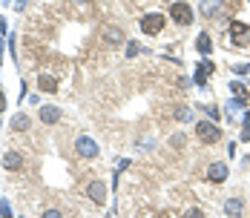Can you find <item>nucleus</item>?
I'll list each match as a JSON object with an SVG mask.
<instances>
[{
  "instance_id": "f3484780",
  "label": "nucleus",
  "mask_w": 250,
  "mask_h": 218,
  "mask_svg": "<svg viewBox=\"0 0 250 218\" xmlns=\"http://www.w3.org/2000/svg\"><path fill=\"white\" fill-rule=\"evenodd\" d=\"M135 55H141V46L138 43H129L126 46V58H135Z\"/></svg>"
},
{
  "instance_id": "f8f14e48",
  "label": "nucleus",
  "mask_w": 250,
  "mask_h": 218,
  "mask_svg": "<svg viewBox=\"0 0 250 218\" xmlns=\"http://www.w3.org/2000/svg\"><path fill=\"white\" fill-rule=\"evenodd\" d=\"M213 75V63L210 61H204V63H198V69H196V81L198 84H207V78Z\"/></svg>"
},
{
  "instance_id": "dca6fc26",
  "label": "nucleus",
  "mask_w": 250,
  "mask_h": 218,
  "mask_svg": "<svg viewBox=\"0 0 250 218\" xmlns=\"http://www.w3.org/2000/svg\"><path fill=\"white\" fill-rule=\"evenodd\" d=\"M121 40H124V34H121L118 29H107V43L115 46V43H121Z\"/></svg>"
},
{
  "instance_id": "0eeeda50",
  "label": "nucleus",
  "mask_w": 250,
  "mask_h": 218,
  "mask_svg": "<svg viewBox=\"0 0 250 218\" xmlns=\"http://www.w3.org/2000/svg\"><path fill=\"white\" fill-rule=\"evenodd\" d=\"M227 172H230V169H227V164H213V167H210V169H207V178H210V181H213V184H221V181H227Z\"/></svg>"
},
{
  "instance_id": "f03ea898",
  "label": "nucleus",
  "mask_w": 250,
  "mask_h": 218,
  "mask_svg": "<svg viewBox=\"0 0 250 218\" xmlns=\"http://www.w3.org/2000/svg\"><path fill=\"white\" fill-rule=\"evenodd\" d=\"M170 17H173L179 26H190V23H193V9H190L184 0H179V3L170 6Z\"/></svg>"
},
{
  "instance_id": "1a4fd4ad",
  "label": "nucleus",
  "mask_w": 250,
  "mask_h": 218,
  "mask_svg": "<svg viewBox=\"0 0 250 218\" xmlns=\"http://www.w3.org/2000/svg\"><path fill=\"white\" fill-rule=\"evenodd\" d=\"M20 167H23L20 152H6V155H3V169H12V172H15V169H20Z\"/></svg>"
},
{
  "instance_id": "f257e3e1",
  "label": "nucleus",
  "mask_w": 250,
  "mask_h": 218,
  "mask_svg": "<svg viewBox=\"0 0 250 218\" xmlns=\"http://www.w3.org/2000/svg\"><path fill=\"white\" fill-rule=\"evenodd\" d=\"M196 135H198L204 144H219L221 141V129L216 124H210V121H198V124H196Z\"/></svg>"
},
{
  "instance_id": "6e6552de",
  "label": "nucleus",
  "mask_w": 250,
  "mask_h": 218,
  "mask_svg": "<svg viewBox=\"0 0 250 218\" xmlns=\"http://www.w3.org/2000/svg\"><path fill=\"white\" fill-rule=\"evenodd\" d=\"M87 192H89V198H92L95 204H104V201H107V187H104V181H92Z\"/></svg>"
},
{
  "instance_id": "ddd939ff",
  "label": "nucleus",
  "mask_w": 250,
  "mask_h": 218,
  "mask_svg": "<svg viewBox=\"0 0 250 218\" xmlns=\"http://www.w3.org/2000/svg\"><path fill=\"white\" fill-rule=\"evenodd\" d=\"M196 46H198V52H201V55H210V52H213V40H210V34H198Z\"/></svg>"
},
{
  "instance_id": "5701e85b",
  "label": "nucleus",
  "mask_w": 250,
  "mask_h": 218,
  "mask_svg": "<svg viewBox=\"0 0 250 218\" xmlns=\"http://www.w3.org/2000/svg\"><path fill=\"white\" fill-rule=\"evenodd\" d=\"M75 3H87V0H75Z\"/></svg>"
},
{
  "instance_id": "4468645a",
  "label": "nucleus",
  "mask_w": 250,
  "mask_h": 218,
  "mask_svg": "<svg viewBox=\"0 0 250 218\" xmlns=\"http://www.w3.org/2000/svg\"><path fill=\"white\" fill-rule=\"evenodd\" d=\"M12 129H15V132H23V129H29V118H26L23 112H18V115L12 118Z\"/></svg>"
},
{
  "instance_id": "9d476101",
  "label": "nucleus",
  "mask_w": 250,
  "mask_h": 218,
  "mask_svg": "<svg viewBox=\"0 0 250 218\" xmlns=\"http://www.w3.org/2000/svg\"><path fill=\"white\" fill-rule=\"evenodd\" d=\"M221 6H224V0H201V12H204V17H213V15H219Z\"/></svg>"
},
{
  "instance_id": "7ed1b4c3",
  "label": "nucleus",
  "mask_w": 250,
  "mask_h": 218,
  "mask_svg": "<svg viewBox=\"0 0 250 218\" xmlns=\"http://www.w3.org/2000/svg\"><path fill=\"white\" fill-rule=\"evenodd\" d=\"M141 32H144V34H150V37H156L158 32H164V17H161L158 12L144 15V17H141Z\"/></svg>"
},
{
  "instance_id": "2eb2a0df",
  "label": "nucleus",
  "mask_w": 250,
  "mask_h": 218,
  "mask_svg": "<svg viewBox=\"0 0 250 218\" xmlns=\"http://www.w3.org/2000/svg\"><path fill=\"white\" fill-rule=\"evenodd\" d=\"M242 210H245V204H242L239 198H236V201H227V204H224V213H227V216H242Z\"/></svg>"
},
{
  "instance_id": "20e7f679",
  "label": "nucleus",
  "mask_w": 250,
  "mask_h": 218,
  "mask_svg": "<svg viewBox=\"0 0 250 218\" xmlns=\"http://www.w3.org/2000/svg\"><path fill=\"white\" fill-rule=\"evenodd\" d=\"M230 37H233L236 46H248L250 43V26L239 23V20H233V23H230Z\"/></svg>"
},
{
  "instance_id": "412c9836",
  "label": "nucleus",
  "mask_w": 250,
  "mask_h": 218,
  "mask_svg": "<svg viewBox=\"0 0 250 218\" xmlns=\"http://www.w3.org/2000/svg\"><path fill=\"white\" fill-rule=\"evenodd\" d=\"M3 109H6V95L0 92V112H3Z\"/></svg>"
},
{
  "instance_id": "a211bd4d",
  "label": "nucleus",
  "mask_w": 250,
  "mask_h": 218,
  "mask_svg": "<svg viewBox=\"0 0 250 218\" xmlns=\"http://www.w3.org/2000/svg\"><path fill=\"white\" fill-rule=\"evenodd\" d=\"M230 89H233V92L239 95V98H248V92H245V86H242V84H233Z\"/></svg>"
},
{
  "instance_id": "39448f33",
  "label": "nucleus",
  "mask_w": 250,
  "mask_h": 218,
  "mask_svg": "<svg viewBox=\"0 0 250 218\" xmlns=\"http://www.w3.org/2000/svg\"><path fill=\"white\" fill-rule=\"evenodd\" d=\"M75 150H78V155L81 158H95L98 155V144H95L89 135H81V138L75 141Z\"/></svg>"
},
{
  "instance_id": "423d86ee",
  "label": "nucleus",
  "mask_w": 250,
  "mask_h": 218,
  "mask_svg": "<svg viewBox=\"0 0 250 218\" xmlns=\"http://www.w3.org/2000/svg\"><path fill=\"white\" fill-rule=\"evenodd\" d=\"M37 115H40V124H58L63 112L58 109V106H40V112H37Z\"/></svg>"
},
{
  "instance_id": "9b49d317",
  "label": "nucleus",
  "mask_w": 250,
  "mask_h": 218,
  "mask_svg": "<svg viewBox=\"0 0 250 218\" xmlns=\"http://www.w3.org/2000/svg\"><path fill=\"white\" fill-rule=\"evenodd\" d=\"M37 86H40V92H58V81L52 75H40L37 78Z\"/></svg>"
},
{
  "instance_id": "6ab92c4d",
  "label": "nucleus",
  "mask_w": 250,
  "mask_h": 218,
  "mask_svg": "<svg viewBox=\"0 0 250 218\" xmlns=\"http://www.w3.org/2000/svg\"><path fill=\"white\" fill-rule=\"evenodd\" d=\"M236 72H239V75H248V72H250V63H239V66H236Z\"/></svg>"
},
{
  "instance_id": "4be33fe9",
  "label": "nucleus",
  "mask_w": 250,
  "mask_h": 218,
  "mask_svg": "<svg viewBox=\"0 0 250 218\" xmlns=\"http://www.w3.org/2000/svg\"><path fill=\"white\" fill-rule=\"evenodd\" d=\"M3 29H6V23H3V17H0V32H3Z\"/></svg>"
},
{
  "instance_id": "aec40b11",
  "label": "nucleus",
  "mask_w": 250,
  "mask_h": 218,
  "mask_svg": "<svg viewBox=\"0 0 250 218\" xmlns=\"http://www.w3.org/2000/svg\"><path fill=\"white\" fill-rule=\"evenodd\" d=\"M179 144L184 147V135H173V147H179Z\"/></svg>"
}]
</instances>
